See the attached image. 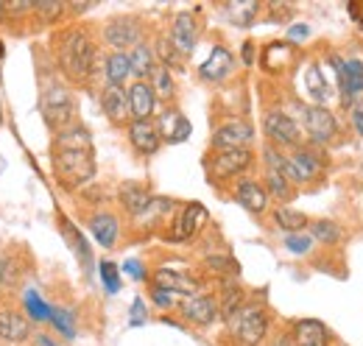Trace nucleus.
<instances>
[{"instance_id": "3c124183", "label": "nucleus", "mask_w": 363, "mask_h": 346, "mask_svg": "<svg viewBox=\"0 0 363 346\" xmlns=\"http://www.w3.org/2000/svg\"><path fill=\"white\" fill-rule=\"evenodd\" d=\"M0 11H3V6H0Z\"/></svg>"}, {"instance_id": "c03bdc74", "label": "nucleus", "mask_w": 363, "mask_h": 346, "mask_svg": "<svg viewBox=\"0 0 363 346\" xmlns=\"http://www.w3.org/2000/svg\"><path fill=\"white\" fill-rule=\"evenodd\" d=\"M154 302L160 304V307H171L174 304V294H168L162 288H154Z\"/></svg>"}, {"instance_id": "6e6552de", "label": "nucleus", "mask_w": 363, "mask_h": 346, "mask_svg": "<svg viewBox=\"0 0 363 346\" xmlns=\"http://www.w3.org/2000/svg\"><path fill=\"white\" fill-rule=\"evenodd\" d=\"M305 129L316 143H330L338 131V123H335L333 112H327L324 106H308L305 109Z\"/></svg>"}, {"instance_id": "cd10ccee", "label": "nucleus", "mask_w": 363, "mask_h": 346, "mask_svg": "<svg viewBox=\"0 0 363 346\" xmlns=\"http://www.w3.org/2000/svg\"><path fill=\"white\" fill-rule=\"evenodd\" d=\"M274 221H277V226L285 229L288 235H299V232L308 226V218L302 216V213H296V210H288V207H279V210L274 213Z\"/></svg>"}, {"instance_id": "e433bc0d", "label": "nucleus", "mask_w": 363, "mask_h": 346, "mask_svg": "<svg viewBox=\"0 0 363 346\" xmlns=\"http://www.w3.org/2000/svg\"><path fill=\"white\" fill-rule=\"evenodd\" d=\"M311 246H313V238L308 235H285V249L294 255H305Z\"/></svg>"}, {"instance_id": "b1692460", "label": "nucleus", "mask_w": 363, "mask_h": 346, "mask_svg": "<svg viewBox=\"0 0 363 346\" xmlns=\"http://www.w3.org/2000/svg\"><path fill=\"white\" fill-rule=\"evenodd\" d=\"M121 201H123V207H126L132 216L148 213L151 204H154V199H151L140 184H123V190H121Z\"/></svg>"}, {"instance_id": "f704fd0d", "label": "nucleus", "mask_w": 363, "mask_h": 346, "mask_svg": "<svg viewBox=\"0 0 363 346\" xmlns=\"http://www.w3.org/2000/svg\"><path fill=\"white\" fill-rule=\"evenodd\" d=\"M50 321L59 327V333L65 335V338H73V316L67 313V310H50Z\"/></svg>"}, {"instance_id": "c85d7f7f", "label": "nucleus", "mask_w": 363, "mask_h": 346, "mask_svg": "<svg viewBox=\"0 0 363 346\" xmlns=\"http://www.w3.org/2000/svg\"><path fill=\"white\" fill-rule=\"evenodd\" d=\"M148 86L154 89V98H165V101L174 98V79H171L168 67H162V65H157L151 70V84Z\"/></svg>"}, {"instance_id": "412c9836", "label": "nucleus", "mask_w": 363, "mask_h": 346, "mask_svg": "<svg viewBox=\"0 0 363 346\" xmlns=\"http://www.w3.org/2000/svg\"><path fill=\"white\" fill-rule=\"evenodd\" d=\"M157 129H160V137L168 140V143H184L190 137V121L182 112L171 109V112L162 115V121H160Z\"/></svg>"}, {"instance_id": "4468645a", "label": "nucleus", "mask_w": 363, "mask_h": 346, "mask_svg": "<svg viewBox=\"0 0 363 346\" xmlns=\"http://www.w3.org/2000/svg\"><path fill=\"white\" fill-rule=\"evenodd\" d=\"M318 168L321 165H318V160L311 151H294L291 157H285V179L288 182H296V184L311 182L318 173Z\"/></svg>"}, {"instance_id": "2f4dec72", "label": "nucleus", "mask_w": 363, "mask_h": 346, "mask_svg": "<svg viewBox=\"0 0 363 346\" xmlns=\"http://www.w3.org/2000/svg\"><path fill=\"white\" fill-rule=\"evenodd\" d=\"M257 3H232L227 11L232 14V20L238 23V26H249L252 20H255V14H257Z\"/></svg>"}, {"instance_id": "f3484780", "label": "nucleus", "mask_w": 363, "mask_h": 346, "mask_svg": "<svg viewBox=\"0 0 363 346\" xmlns=\"http://www.w3.org/2000/svg\"><path fill=\"white\" fill-rule=\"evenodd\" d=\"M101 106L112 123H123L126 118H132L129 115V95L123 86H106L101 95Z\"/></svg>"}, {"instance_id": "1a4fd4ad", "label": "nucleus", "mask_w": 363, "mask_h": 346, "mask_svg": "<svg viewBox=\"0 0 363 346\" xmlns=\"http://www.w3.org/2000/svg\"><path fill=\"white\" fill-rule=\"evenodd\" d=\"M266 134L277 145H299V140H302L299 126L285 112H269L266 115Z\"/></svg>"}, {"instance_id": "6ab92c4d", "label": "nucleus", "mask_w": 363, "mask_h": 346, "mask_svg": "<svg viewBox=\"0 0 363 346\" xmlns=\"http://www.w3.org/2000/svg\"><path fill=\"white\" fill-rule=\"evenodd\" d=\"M204 223H207V210L201 204H187L182 218L177 221V226H174V232H171V240H187V238H193Z\"/></svg>"}, {"instance_id": "37998d69", "label": "nucleus", "mask_w": 363, "mask_h": 346, "mask_svg": "<svg viewBox=\"0 0 363 346\" xmlns=\"http://www.w3.org/2000/svg\"><path fill=\"white\" fill-rule=\"evenodd\" d=\"M145 321V304H143V299H135V304H132V324H143Z\"/></svg>"}, {"instance_id": "49530a36", "label": "nucleus", "mask_w": 363, "mask_h": 346, "mask_svg": "<svg viewBox=\"0 0 363 346\" xmlns=\"http://www.w3.org/2000/svg\"><path fill=\"white\" fill-rule=\"evenodd\" d=\"M123 268H126V274H132L135 279H143V271H140V262H137V260H129Z\"/></svg>"}, {"instance_id": "a878e982", "label": "nucleus", "mask_w": 363, "mask_h": 346, "mask_svg": "<svg viewBox=\"0 0 363 346\" xmlns=\"http://www.w3.org/2000/svg\"><path fill=\"white\" fill-rule=\"evenodd\" d=\"M90 229L101 246H106V249L115 246V240H118V221H115V216H109V213L95 216L90 223Z\"/></svg>"}, {"instance_id": "de8ad7c7", "label": "nucleus", "mask_w": 363, "mask_h": 346, "mask_svg": "<svg viewBox=\"0 0 363 346\" xmlns=\"http://www.w3.org/2000/svg\"><path fill=\"white\" fill-rule=\"evenodd\" d=\"M302 37H308V26H294L291 28V40H302Z\"/></svg>"}, {"instance_id": "f257e3e1", "label": "nucleus", "mask_w": 363, "mask_h": 346, "mask_svg": "<svg viewBox=\"0 0 363 346\" xmlns=\"http://www.w3.org/2000/svg\"><path fill=\"white\" fill-rule=\"evenodd\" d=\"M53 171L65 187H82L95 176L92 137L84 126H67L53 140Z\"/></svg>"}, {"instance_id": "9b49d317", "label": "nucleus", "mask_w": 363, "mask_h": 346, "mask_svg": "<svg viewBox=\"0 0 363 346\" xmlns=\"http://www.w3.org/2000/svg\"><path fill=\"white\" fill-rule=\"evenodd\" d=\"M129 143L135 145L143 157H151V154L160 151L162 137H160L157 123H151V121H135V123L129 126Z\"/></svg>"}, {"instance_id": "f8f14e48", "label": "nucleus", "mask_w": 363, "mask_h": 346, "mask_svg": "<svg viewBox=\"0 0 363 346\" xmlns=\"http://www.w3.org/2000/svg\"><path fill=\"white\" fill-rule=\"evenodd\" d=\"M154 285L157 288H162V291H168V294H179V296H196V291H199V282L196 279H190L187 274H182L177 268H160L157 274H154Z\"/></svg>"}, {"instance_id": "423d86ee", "label": "nucleus", "mask_w": 363, "mask_h": 346, "mask_svg": "<svg viewBox=\"0 0 363 346\" xmlns=\"http://www.w3.org/2000/svg\"><path fill=\"white\" fill-rule=\"evenodd\" d=\"M335 73H338V84H341V101L344 106H352V98L363 92V62L352 59V62H338L333 59Z\"/></svg>"}, {"instance_id": "dca6fc26", "label": "nucleus", "mask_w": 363, "mask_h": 346, "mask_svg": "<svg viewBox=\"0 0 363 346\" xmlns=\"http://www.w3.org/2000/svg\"><path fill=\"white\" fill-rule=\"evenodd\" d=\"M129 95V115L135 121H151L154 115V106H157V98H154V89L145 84V82H137L126 89Z\"/></svg>"}, {"instance_id": "a18cd8bd", "label": "nucleus", "mask_w": 363, "mask_h": 346, "mask_svg": "<svg viewBox=\"0 0 363 346\" xmlns=\"http://www.w3.org/2000/svg\"><path fill=\"white\" fill-rule=\"evenodd\" d=\"M352 123H355L358 134L363 137V106H352Z\"/></svg>"}, {"instance_id": "5701e85b", "label": "nucleus", "mask_w": 363, "mask_h": 346, "mask_svg": "<svg viewBox=\"0 0 363 346\" xmlns=\"http://www.w3.org/2000/svg\"><path fill=\"white\" fill-rule=\"evenodd\" d=\"M229 70H232V53H229L227 48H213V53H210V59L201 65V76L207 79V82H221V79H227Z\"/></svg>"}, {"instance_id": "c9c22d12", "label": "nucleus", "mask_w": 363, "mask_h": 346, "mask_svg": "<svg viewBox=\"0 0 363 346\" xmlns=\"http://www.w3.org/2000/svg\"><path fill=\"white\" fill-rule=\"evenodd\" d=\"M313 238L324 240V243H333V240L341 238V232H338V226L330 223V221H316V223H313Z\"/></svg>"}, {"instance_id": "a19ab883", "label": "nucleus", "mask_w": 363, "mask_h": 346, "mask_svg": "<svg viewBox=\"0 0 363 346\" xmlns=\"http://www.w3.org/2000/svg\"><path fill=\"white\" fill-rule=\"evenodd\" d=\"M207 265H213L216 271H232V274L238 271V262H232L229 257H210L207 260Z\"/></svg>"}, {"instance_id": "c756f323", "label": "nucleus", "mask_w": 363, "mask_h": 346, "mask_svg": "<svg viewBox=\"0 0 363 346\" xmlns=\"http://www.w3.org/2000/svg\"><path fill=\"white\" fill-rule=\"evenodd\" d=\"M305 84H308V95L316 101V106L327 101V82H324V76H321V70H318L316 65L308 67V73H305Z\"/></svg>"}, {"instance_id": "ea45409f", "label": "nucleus", "mask_w": 363, "mask_h": 346, "mask_svg": "<svg viewBox=\"0 0 363 346\" xmlns=\"http://www.w3.org/2000/svg\"><path fill=\"white\" fill-rule=\"evenodd\" d=\"M240 307H243V291H229L227 302L221 304V316H224V318H232Z\"/></svg>"}, {"instance_id": "58836bf2", "label": "nucleus", "mask_w": 363, "mask_h": 346, "mask_svg": "<svg viewBox=\"0 0 363 346\" xmlns=\"http://www.w3.org/2000/svg\"><path fill=\"white\" fill-rule=\"evenodd\" d=\"M160 56H162V62H165L162 67H179L182 59H184V56H182L179 50L168 43V40H162V43H160Z\"/></svg>"}, {"instance_id": "9d476101", "label": "nucleus", "mask_w": 363, "mask_h": 346, "mask_svg": "<svg viewBox=\"0 0 363 346\" xmlns=\"http://www.w3.org/2000/svg\"><path fill=\"white\" fill-rule=\"evenodd\" d=\"M252 143V126L243 121H232L224 123L221 129L213 134V145L218 151H229V148H249Z\"/></svg>"}, {"instance_id": "bb28decb", "label": "nucleus", "mask_w": 363, "mask_h": 346, "mask_svg": "<svg viewBox=\"0 0 363 346\" xmlns=\"http://www.w3.org/2000/svg\"><path fill=\"white\" fill-rule=\"evenodd\" d=\"M129 65H132V73L140 76V79H145V76H151V70L157 67V62H154V50L148 48V45H137L132 48V53H129Z\"/></svg>"}, {"instance_id": "ddd939ff", "label": "nucleus", "mask_w": 363, "mask_h": 346, "mask_svg": "<svg viewBox=\"0 0 363 346\" xmlns=\"http://www.w3.org/2000/svg\"><path fill=\"white\" fill-rule=\"evenodd\" d=\"M182 316L190 321V324H199V327H207L218 318V304L213 302L210 296H187L182 302Z\"/></svg>"}, {"instance_id": "7c9ffc66", "label": "nucleus", "mask_w": 363, "mask_h": 346, "mask_svg": "<svg viewBox=\"0 0 363 346\" xmlns=\"http://www.w3.org/2000/svg\"><path fill=\"white\" fill-rule=\"evenodd\" d=\"M266 187H269V193H272L274 199H279V201H288V199L294 196V190H291V184H288V179H285L282 173L269 171V176H266Z\"/></svg>"}, {"instance_id": "39448f33", "label": "nucleus", "mask_w": 363, "mask_h": 346, "mask_svg": "<svg viewBox=\"0 0 363 346\" xmlns=\"http://www.w3.org/2000/svg\"><path fill=\"white\" fill-rule=\"evenodd\" d=\"M252 165V151L249 148H229V151H218L210 162V173L213 179H232L238 173H243Z\"/></svg>"}, {"instance_id": "f03ea898", "label": "nucleus", "mask_w": 363, "mask_h": 346, "mask_svg": "<svg viewBox=\"0 0 363 346\" xmlns=\"http://www.w3.org/2000/svg\"><path fill=\"white\" fill-rule=\"evenodd\" d=\"M59 59H62V70H65L73 82L90 79L92 62H95V48H92L90 37L82 34V31H70V34L65 37V43H62Z\"/></svg>"}, {"instance_id": "aec40b11", "label": "nucleus", "mask_w": 363, "mask_h": 346, "mask_svg": "<svg viewBox=\"0 0 363 346\" xmlns=\"http://www.w3.org/2000/svg\"><path fill=\"white\" fill-rule=\"evenodd\" d=\"M235 199H238V204L243 210H249L255 216L266 213V207H269V193L257 182H240L238 190H235Z\"/></svg>"}, {"instance_id": "72a5a7b5", "label": "nucleus", "mask_w": 363, "mask_h": 346, "mask_svg": "<svg viewBox=\"0 0 363 346\" xmlns=\"http://www.w3.org/2000/svg\"><path fill=\"white\" fill-rule=\"evenodd\" d=\"M98 271H101V279H104V285H106V291H109V294H118V291H121V279H118V268H115L112 262H101V265H98Z\"/></svg>"}, {"instance_id": "7ed1b4c3", "label": "nucleus", "mask_w": 363, "mask_h": 346, "mask_svg": "<svg viewBox=\"0 0 363 346\" xmlns=\"http://www.w3.org/2000/svg\"><path fill=\"white\" fill-rule=\"evenodd\" d=\"M40 109H43V118L50 129L62 131L67 126H73V118H76V101L70 95V89L65 84H48L43 89V98H40Z\"/></svg>"}, {"instance_id": "473e14b6", "label": "nucleus", "mask_w": 363, "mask_h": 346, "mask_svg": "<svg viewBox=\"0 0 363 346\" xmlns=\"http://www.w3.org/2000/svg\"><path fill=\"white\" fill-rule=\"evenodd\" d=\"M26 310H28V313H31L37 321H45V318H50V307L43 302V296H40L34 288L26 294Z\"/></svg>"}, {"instance_id": "8fccbe9b", "label": "nucleus", "mask_w": 363, "mask_h": 346, "mask_svg": "<svg viewBox=\"0 0 363 346\" xmlns=\"http://www.w3.org/2000/svg\"><path fill=\"white\" fill-rule=\"evenodd\" d=\"M0 59H3V45H0Z\"/></svg>"}, {"instance_id": "0eeeda50", "label": "nucleus", "mask_w": 363, "mask_h": 346, "mask_svg": "<svg viewBox=\"0 0 363 346\" xmlns=\"http://www.w3.org/2000/svg\"><path fill=\"white\" fill-rule=\"evenodd\" d=\"M140 26L135 20H112L106 28H104V40L106 45L115 48V53H123L126 48H137L140 45Z\"/></svg>"}, {"instance_id": "79ce46f5", "label": "nucleus", "mask_w": 363, "mask_h": 346, "mask_svg": "<svg viewBox=\"0 0 363 346\" xmlns=\"http://www.w3.org/2000/svg\"><path fill=\"white\" fill-rule=\"evenodd\" d=\"M34 11H43L45 17H59V14H62V6H59V3H43V0H40V3H34Z\"/></svg>"}, {"instance_id": "a211bd4d", "label": "nucleus", "mask_w": 363, "mask_h": 346, "mask_svg": "<svg viewBox=\"0 0 363 346\" xmlns=\"http://www.w3.org/2000/svg\"><path fill=\"white\" fill-rule=\"evenodd\" d=\"M31 335V327H28V318H23L20 313L14 310H0V338L9 341V344H23L28 341Z\"/></svg>"}, {"instance_id": "09e8293b", "label": "nucleus", "mask_w": 363, "mask_h": 346, "mask_svg": "<svg viewBox=\"0 0 363 346\" xmlns=\"http://www.w3.org/2000/svg\"><path fill=\"white\" fill-rule=\"evenodd\" d=\"M37 344H40V346H56L50 338H48V335H40V338H37Z\"/></svg>"}, {"instance_id": "4c0bfd02", "label": "nucleus", "mask_w": 363, "mask_h": 346, "mask_svg": "<svg viewBox=\"0 0 363 346\" xmlns=\"http://www.w3.org/2000/svg\"><path fill=\"white\" fill-rule=\"evenodd\" d=\"M65 232H67V238H70V240H73V252H76V255H79V257H82V262H84V265H87V268H90L92 257H90V249H87V243H84V238H82V235H79V232H73V229H70V226H65Z\"/></svg>"}, {"instance_id": "20e7f679", "label": "nucleus", "mask_w": 363, "mask_h": 346, "mask_svg": "<svg viewBox=\"0 0 363 346\" xmlns=\"http://www.w3.org/2000/svg\"><path fill=\"white\" fill-rule=\"evenodd\" d=\"M229 324H232L235 338L243 346H257L269 333V318H266V313L260 307H240L229 318Z\"/></svg>"}, {"instance_id": "2eb2a0df", "label": "nucleus", "mask_w": 363, "mask_h": 346, "mask_svg": "<svg viewBox=\"0 0 363 346\" xmlns=\"http://www.w3.org/2000/svg\"><path fill=\"white\" fill-rule=\"evenodd\" d=\"M196 37H199V26H196L193 14L182 11L179 17L174 20V28H171V40L168 43L174 45L182 56H190L193 48H196Z\"/></svg>"}, {"instance_id": "4be33fe9", "label": "nucleus", "mask_w": 363, "mask_h": 346, "mask_svg": "<svg viewBox=\"0 0 363 346\" xmlns=\"http://www.w3.org/2000/svg\"><path fill=\"white\" fill-rule=\"evenodd\" d=\"M296 346H327V327L316 318H302L294 327Z\"/></svg>"}, {"instance_id": "393cba45", "label": "nucleus", "mask_w": 363, "mask_h": 346, "mask_svg": "<svg viewBox=\"0 0 363 346\" xmlns=\"http://www.w3.org/2000/svg\"><path fill=\"white\" fill-rule=\"evenodd\" d=\"M106 86H123L126 79L132 76V65H129V53H112L106 59Z\"/></svg>"}]
</instances>
